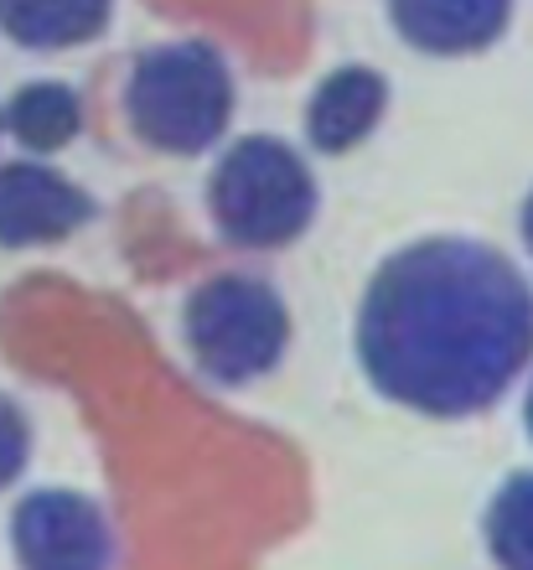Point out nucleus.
Listing matches in <instances>:
<instances>
[{
  "label": "nucleus",
  "instance_id": "obj_1",
  "mask_svg": "<svg viewBox=\"0 0 533 570\" xmlns=\"http://www.w3.org/2000/svg\"><path fill=\"white\" fill-rule=\"evenodd\" d=\"M533 358V285L476 239H420L373 271L357 363L373 390L435 421L482 415Z\"/></svg>",
  "mask_w": 533,
  "mask_h": 570
},
{
  "label": "nucleus",
  "instance_id": "obj_2",
  "mask_svg": "<svg viewBox=\"0 0 533 570\" xmlns=\"http://www.w3.org/2000/svg\"><path fill=\"white\" fill-rule=\"evenodd\" d=\"M125 115L150 150L197 156L228 130L234 73L213 42H161L135 58Z\"/></svg>",
  "mask_w": 533,
  "mask_h": 570
},
{
  "label": "nucleus",
  "instance_id": "obj_3",
  "mask_svg": "<svg viewBox=\"0 0 533 570\" xmlns=\"http://www.w3.org/2000/svg\"><path fill=\"white\" fill-rule=\"evenodd\" d=\"M213 224L238 249H285L316 218V177L275 136H244L223 150L208 181Z\"/></svg>",
  "mask_w": 533,
  "mask_h": 570
},
{
  "label": "nucleus",
  "instance_id": "obj_4",
  "mask_svg": "<svg viewBox=\"0 0 533 570\" xmlns=\"http://www.w3.org/2000/svg\"><path fill=\"white\" fill-rule=\"evenodd\" d=\"M187 353L213 384H254L290 347V312L259 275H213L181 306Z\"/></svg>",
  "mask_w": 533,
  "mask_h": 570
},
{
  "label": "nucleus",
  "instance_id": "obj_5",
  "mask_svg": "<svg viewBox=\"0 0 533 570\" xmlns=\"http://www.w3.org/2000/svg\"><path fill=\"white\" fill-rule=\"evenodd\" d=\"M11 550L21 570H109L115 534L105 509L68 488L27 493L11 513Z\"/></svg>",
  "mask_w": 533,
  "mask_h": 570
},
{
  "label": "nucleus",
  "instance_id": "obj_6",
  "mask_svg": "<svg viewBox=\"0 0 533 570\" xmlns=\"http://www.w3.org/2000/svg\"><path fill=\"white\" fill-rule=\"evenodd\" d=\"M93 218L89 193L47 161L0 166V249L58 244Z\"/></svg>",
  "mask_w": 533,
  "mask_h": 570
},
{
  "label": "nucleus",
  "instance_id": "obj_7",
  "mask_svg": "<svg viewBox=\"0 0 533 570\" xmlns=\"http://www.w3.org/2000/svg\"><path fill=\"white\" fill-rule=\"evenodd\" d=\"M388 21L430 58H466L503 37L513 0H384Z\"/></svg>",
  "mask_w": 533,
  "mask_h": 570
},
{
  "label": "nucleus",
  "instance_id": "obj_8",
  "mask_svg": "<svg viewBox=\"0 0 533 570\" xmlns=\"http://www.w3.org/2000/svg\"><path fill=\"white\" fill-rule=\"evenodd\" d=\"M388 105V83L373 68H337L332 78H322L306 105V140H312L322 156H342L353 150L363 136H373V125L384 120Z\"/></svg>",
  "mask_w": 533,
  "mask_h": 570
},
{
  "label": "nucleus",
  "instance_id": "obj_9",
  "mask_svg": "<svg viewBox=\"0 0 533 570\" xmlns=\"http://www.w3.org/2000/svg\"><path fill=\"white\" fill-rule=\"evenodd\" d=\"M115 0H0V31L31 52L83 47L109 27Z\"/></svg>",
  "mask_w": 533,
  "mask_h": 570
},
{
  "label": "nucleus",
  "instance_id": "obj_10",
  "mask_svg": "<svg viewBox=\"0 0 533 570\" xmlns=\"http://www.w3.org/2000/svg\"><path fill=\"white\" fill-rule=\"evenodd\" d=\"M0 125L27 150H62L83 130V105L68 83H27L11 94V105L0 109Z\"/></svg>",
  "mask_w": 533,
  "mask_h": 570
},
{
  "label": "nucleus",
  "instance_id": "obj_11",
  "mask_svg": "<svg viewBox=\"0 0 533 570\" xmlns=\"http://www.w3.org/2000/svg\"><path fill=\"white\" fill-rule=\"evenodd\" d=\"M487 550L503 570H533V472H513L487 509Z\"/></svg>",
  "mask_w": 533,
  "mask_h": 570
},
{
  "label": "nucleus",
  "instance_id": "obj_12",
  "mask_svg": "<svg viewBox=\"0 0 533 570\" xmlns=\"http://www.w3.org/2000/svg\"><path fill=\"white\" fill-rule=\"evenodd\" d=\"M27 456H31V421L21 415L11 394H0V488H11L27 472Z\"/></svg>",
  "mask_w": 533,
  "mask_h": 570
},
{
  "label": "nucleus",
  "instance_id": "obj_13",
  "mask_svg": "<svg viewBox=\"0 0 533 570\" xmlns=\"http://www.w3.org/2000/svg\"><path fill=\"white\" fill-rule=\"evenodd\" d=\"M519 234H523V244H529V255H533V193L523 197V208H519Z\"/></svg>",
  "mask_w": 533,
  "mask_h": 570
},
{
  "label": "nucleus",
  "instance_id": "obj_14",
  "mask_svg": "<svg viewBox=\"0 0 533 570\" xmlns=\"http://www.w3.org/2000/svg\"><path fill=\"white\" fill-rule=\"evenodd\" d=\"M523 425H529V435H533V384H529V400H523Z\"/></svg>",
  "mask_w": 533,
  "mask_h": 570
},
{
  "label": "nucleus",
  "instance_id": "obj_15",
  "mask_svg": "<svg viewBox=\"0 0 533 570\" xmlns=\"http://www.w3.org/2000/svg\"><path fill=\"white\" fill-rule=\"evenodd\" d=\"M0 130H6V125H0Z\"/></svg>",
  "mask_w": 533,
  "mask_h": 570
}]
</instances>
